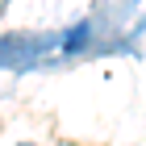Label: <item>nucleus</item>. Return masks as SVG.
<instances>
[{
    "label": "nucleus",
    "mask_w": 146,
    "mask_h": 146,
    "mask_svg": "<svg viewBox=\"0 0 146 146\" xmlns=\"http://www.w3.org/2000/svg\"><path fill=\"white\" fill-rule=\"evenodd\" d=\"M21 146H29V142H21Z\"/></svg>",
    "instance_id": "nucleus-1"
}]
</instances>
